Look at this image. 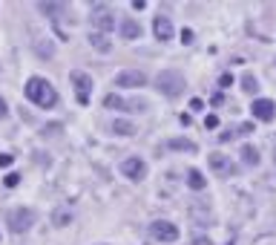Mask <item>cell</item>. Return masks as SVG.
Masks as SVG:
<instances>
[{"label": "cell", "instance_id": "obj_13", "mask_svg": "<svg viewBox=\"0 0 276 245\" xmlns=\"http://www.w3.org/2000/svg\"><path fill=\"white\" fill-rule=\"evenodd\" d=\"M113 133H115V136H132V133H135V124L127 121V118H115V121H113Z\"/></svg>", "mask_w": 276, "mask_h": 245}, {"label": "cell", "instance_id": "obj_17", "mask_svg": "<svg viewBox=\"0 0 276 245\" xmlns=\"http://www.w3.org/2000/svg\"><path fill=\"white\" fill-rule=\"evenodd\" d=\"M167 147H173V150H184V153H196V142H190V139H170Z\"/></svg>", "mask_w": 276, "mask_h": 245}, {"label": "cell", "instance_id": "obj_4", "mask_svg": "<svg viewBox=\"0 0 276 245\" xmlns=\"http://www.w3.org/2000/svg\"><path fill=\"white\" fill-rule=\"evenodd\" d=\"M92 26L101 29V32H113L115 29V15L110 12V6H104V3L92 6Z\"/></svg>", "mask_w": 276, "mask_h": 245}, {"label": "cell", "instance_id": "obj_6", "mask_svg": "<svg viewBox=\"0 0 276 245\" xmlns=\"http://www.w3.org/2000/svg\"><path fill=\"white\" fill-rule=\"evenodd\" d=\"M69 81L75 84V90H78V101L81 104H89V90H92V78L81 72V69H72L69 72Z\"/></svg>", "mask_w": 276, "mask_h": 245}, {"label": "cell", "instance_id": "obj_15", "mask_svg": "<svg viewBox=\"0 0 276 245\" xmlns=\"http://www.w3.org/2000/svg\"><path fill=\"white\" fill-rule=\"evenodd\" d=\"M187 185H190L193 191H204V188H207V179H204L201 170H190V173H187Z\"/></svg>", "mask_w": 276, "mask_h": 245}, {"label": "cell", "instance_id": "obj_22", "mask_svg": "<svg viewBox=\"0 0 276 245\" xmlns=\"http://www.w3.org/2000/svg\"><path fill=\"white\" fill-rule=\"evenodd\" d=\"M35 49H38V55H43V58H52V55H55L52 44H35Z\"/></svg>", "mask_w": 276, "mask_h": 245}, {"label": "cell", "instance_id": "obj_9", "mask_svg": "<svg viewBox=\"0 0 276 245\" xmlns=\"http://www.w3.org/2000/svg\"><path fill=\"white\" fill-rule=\"evenodd\" d=\"M147 84V75L141 69H124L115 75V87H144Z\"/></svg>", "mask_w": 276, "mask_h": 245}, {"label": "cell", "instance_id": "obj_23", "mask_svg": "<svg viewBox=\"0 0 276 245\" xmlns=\"http://www.w3.org/2000/svg\"><path fill=\"white\" fill-rule=\"evenodd\" d=\"M127 107L141 113V110H147V101H144V98H130V101H127Z\"/></svg>", "mask_w": 276, "mask_h": 245}, {"label": "cell", "instance_id": "obj_5", "mask_svg": "<svg viewBox=\"0 0 276 245\" xmlns=\"http://www.w3.org/2000/svg\"><path fill=\"white\" fill-rule=\"evenodd\" d=\"M150 234H153L156 240H161V243H176V240H179V228H176L173 222H167V219H156V222L150 225Z\"/></svg>", "mask_w": 276, "mask_h": 245}, {"label": "cell", "instance_id": "obj_11", "mask_svg": "<svg viewBox=\"0 0 276 245\" xmlns=\"http://www.w3.org/2000/svg\"><path fill=\"white\" fill-rule=\"evenodd\" d=\"M153 32H156L158 41H170V38H173V23H170V17L167 15L156 17V20H153Z\"/></svg>", "mask_w": 276, "mask_h": 245}, {"label": "cell", "instance_id": "obj_2", "mask_svg": "<svg viewBox=\"0 0 276 245\" xmlns=\"http://www.w3.org/2000/svg\"><path fill=\"white\" fill-rule=\"evenodd\" d=\"M156 87H158L161 96L179 98L181 93H184L187 81H184V75H181L179 69H164V72H158V78H156Z\"/></svg>", "mask_w": 276, "mask_h": 245}, {"label": "cell", "instance_id": "obj_28", "mask_svg": "<svg viewBox=\"0 0 276 245\" xmlns=\"http://www.w3.org/2000/svg\"><path fill=\"white\" fill-rule=\"evenodd\" d=\"M58 130H61V124H49V127H43V136H55Z\"/></svg>", "mask_w": 276, "mask_h": 245}, {"label": "cell", "instance_id": "obj_14", "mask_svg": "<svg viewBox=\"0 0 276 245\" xmlns=\"http://www.w3.org/2000/svg\"><path fill=\"white\" fill-rule=\"evenodd\" d=\"M52 222H55L58 228L69 225V222H72V211H69V208H64V205H61V208H55V213H52Z\"/></svg>", "mask_w": 276, "mask_h": 245}, {"label": "cell", "instance_id": "obj_29", "mask_svg": "<svg viewBox=\"0 0 276 245\" xmlns=\"http://www.w3.org/2000/svg\"><path fill=\"white\" fill-rule=\"evenodd\" d=\"M190 110H204V101H201V98H193V101H190Z\"/></svg>", "mask_w": 276, "mask_h": 245}, {"label": "cell", "instance_id": "obj_7", "mask_svg": "<svg viewBox=\"0 0 276 245\" xmlns=\"http://www.w3.org/2000/svg\"><path fill=\"white\" fill-rule=\"evenodd\" d=\"M121 173H124L127 179L141 182V179L147 176V162H144V159H138V156H132V159H124V162H121Z\"/></svg>", "mask_w": 276, "mask_h": 245}, {"label": "cell", "instance_id": "obj_12", "mask_svg": "<svg viewBox=\"0 0 276 245\" xmlns=\"http://www.w3.org/2000/svg\"><path fill=\"white\" fill-rule=\"evenodd\" d=\"M121 38H124V41H135V38H141V26H138V20L124 17V20H121Z\"/></svg>", "mask_w": 276, "mask_h": 245}, {"label": "cell", "instance_id": "obj_25", "mask_svg": "<svg viewBox=\"0 0 276 245\" xmlns=\"http://www.w3.org/2000/svg\"><path fill=\"white\" fill-rule=\"evenodd\" d=\"M204 127H210V130H213V127H219V115H207V118H204Z\"/></svg>", "mask_w": 276, "mask_h": 245}, {"label": "cell", "instance_id": "obj_31", "mask_svg": "<svg viewBox=\"0 0 276 245\" xmlns=\"http://www.w3.org/2000/svg\"><path fill=\"white\" fill-rule=\"evenodd\" d=\"M3 115H6V101L0 98V118H3Z\"/></svg>", "mask_w": 276, "mask_h": 245}, {"label": "cell", "instance_id": "obj_24", "mask_svg": "<svg viewBox=\"0 0 276 245\" xmlns=\"http://www.w3.org/2000/svg\"><path fill=\"white\" fill-rule=\"evenodd\" d=\"M17 182H20V176H17V173H6V179H3V185H6V188H15Z\"/></svg>", "mask_w": 276, "mask_h": 245}, {"label": "cell", "instance_id": "obj_21", "mask_svg": "<svg viewBox=\"0 0 276 245\" xmlns=\"http://www.w3.org/2000/svg\"><path fill=\"white\" fill-rule=\"evenodd\" d=\"M104 104H107L110 110H127V101L121 96H115V93H110V96L104 98Z\"/></svg>", "mask_w": 276, "mask_h": 245}, {"label": "cell", "instance_id": "obj_26", "mask_svg": "<svg viewBox=\"0 0 276 245\" xmlns=\"http://www.w3.org/2000/svg\"><path fill=\"white\" fill-rule=\"evenodd\" d=\"M219 84H222V90H228L230 84H233V75H230V72H225V75L219 78Z\"/></svg>", "mask_w": 276, "mask_h": 245}, {"label": "cell", "instance_id": "obj_27", "mask_svg": "<svg viewBox=\"0 0 276 245\" xmlns=\"http://www.w3.org/2000/svg\"><path fill=\"white\" fill-rule=\"evenodd\" d=\"M181 44H193V29H181Z\"/></svg>", "mask_w": 276, "mask_h": 245}, {"label": "cell", "instance_id": "obj_20", "mask_svg": "<svg viewBox=\"0 0 276 245\" xmlns=\"http://www.w3.org/2000/svg\"><path fill=\"white\" fill-rule=\"evenodd\" d=\"M242 90H244V93H250V96H253V93L259 90V81H256V75L244 72V75H242Z\"/></svg>", "mask_w": 276, "mask_h": 245}, {"label": "cell", "instance_id": "obj_18", "mask_svg": "<svg viewBox=\"0 0 276 245\" xmlns=\"http://www.w3.org/2000/svg\"><path fill=\"white\" fill-rule=\"evenodd\" d=\"M242 159H244V164H253V167H256V164H259V150H256L253 145H244L242 147Z\"/></svg>", "mask_w": 276, "mask_h": 245}, {"label": "cell", "instance_id": "obj_1", "mask_svg": "<svg viewBox=\"0 0 276 245\" xmlns=\"http://www.w3.org/2000/svg\"><path fill=\"white\" fill-rule=\"evenodd\" d=\"M23 90H26V98L35 101L38 107H43V110H52V107L58 104V93H55V87H52L46 78H38V75H35V78L26 81Z\"/></svg>", "mask_w": 276, "mask_h": 245}, {"label": "cell", "instance_id": "obj_10", "mask_svg": "<svg viewBox=\"0 0 276 245\" xmlns=\"http://www.w3.org/2000/svg\"><path fill=\"white\" fill-rule=\"evenodd\" d=\"M250 110H253V118H259V121H274L276 118V104L271 98H256Z\"/></svg>", "mask_w": 276, "mask_h": 245}, {"label": "cell", "instance_id": "obj_3", "mask_svg": "<svg viewBox=\"0 0 276 245\" xmlns=\"http://www.w3.org/2000/svg\"><path fill=\"white\" fill-rule=\"evenodd\" d=\"M35 219H38V213L32 208H15V211H9L6 216V222H9V231L12 234H23V231H29L35 225Z\"/></svg>", "mask_w": 276, "mask_h": 245}, {"label": "cell", "instance_id": "obj_8", "mask_svg": "<svg viewBox=\"0 0 276 245\" xmlns=\"http://www.w3.org/2000/svg\"><path fill=\"white\" fill-rule=\"evenodd\" d=\"M207 162H210V167L219 173V176H236V173H239V167L230 162L228 156H222V153H210Z\"/></svg>", "mask_w": 276, "mask_h": 245}, {"label": "cell", "instance_id": "obj_16", "mask_svg": "<svg viewBox=\"0 0 276 245\" xmlns=\"http://www.w3.org/2000/svg\"><path fill=\"white\" fill-rule=\"evenodd\" d=\"M40 12H43V15H52V20H58V17L66 12V6L64 3H40Z\"/></svg>", "mask_w": 276, "mask_h": 245}, {"label": "cell", "instance_id": "obj_19", "mask_svg": "<svg viewBox=\"0 0 276 245\" xmlns=\"http://www.w3.org/2000/svg\"><path fill=\"white\" fill-rule=\"evenodd\" d=\"M89 44H92L98 52H110V41H107L101 32H92V35H89Z\"/></svg>", "mask_w": 276, "mask_h": 245}, {"label": "cell", "instance_id": "obj_30", "mask_svg": "<svg viewBox=\"0 0 276 245\" xmlns=\"http://www.w3.org/2000/svg\"><path fill=\"white\" fill-rule=\"evenodd\" d=\"M12 164V156L9 153H0V167H9Z\"/></svg>", "mask_w": 276, "mask_h": 245}]
</instances>
